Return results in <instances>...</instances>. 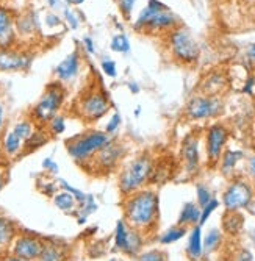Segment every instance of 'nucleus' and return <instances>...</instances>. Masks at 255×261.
<instances>
[{"mask_svg": "<svg viewBox=\"0 0 255 261\" xmlns=\"http://www.w3.org/2000/svg\"><path fill=\"white\" fill-rule=\"evenodd\" d=\"M5 185H7V174H5V171L0 169V191H2Z\"/></svg>", "mask_w": 255, "mask_h": 261, "instance_id": "nucleus-51", "label": "nucleus"}, {"mask_svg": "<svg viewBox=\"0 0 255 261\" xmlns=\"http://www.w3.org/2000/svg\"><path fill=\"white\" fill-rule=\"evenodd\" d=\"M114 2L118 4V8H119L121 14L125 19H130L132 17V13H133V8H135L138 0H114Z\"/></svg>", "mask_w": 255, "mask_h": 261, "instance_id": "nucleus-41", "label": "nucleus"}, {"mask_svg": "<svg viewBox=\"0 0 255 261\" xmlns=\"http://www.w3.org/2000/svg\"><path fill=\"white\" fill-rule=\"evenodd\" d=\"M124 156L125 142L118 138H111L110 142H107L83 169L86 171L88 168H91L94 175H108L119 168Z\"/></svg>", "mask_w": 255, "mask_h": 261, "instance_id": "nucleus-8", "label": "nucleus"}, {"mask_svg": "<svg viewBox=\"0 0 255 261\" xmlns=\"http://www.w3.org/2000/svg\"><path fill=\"white\" fill-rule=\"evenodd\" d=\"M224 111V102L219 97L215 96H194L190 99V102L185 107V116L190 121H208L216 119Z\"/></svg>", "mask_w": 255, "mask_h": 261, "instance_id": "nucleus-9", "label": "nucleus"}, {"mask_svg": "<svg viewBox=\"0 0 255 261\" xmlns=\"http://www.w3.org/2000/svg\"><path fill=\"white\" fill-rule=\"evenodd\" d=\"M66 97H67V88L63 83L57 80L47 83L39 99L36 100V103L30 108L29 117L36 125L44 127L54 116L63 111Z\"/></svg>", "mask_w": 255, "mask_h": 261, "instance_id": "nucleus-6", "label": "nucleus"}, {"mask_svg": "<svg viewBox=\"0 0 255 261\" xmlns=\"http://www.w3.org/2000/svg\"><path fill=\"white\" fill-rule=\"evenodd\" d=\"M38 128V125L30 119L29 116H26V117H20V119H17L14 124H13V127H11V130L24 141V144H26V141L35 133V130Z\"/></svg>", "mask_w": 255, "mask_h": 261, "instance_id": "nucleus-29", "label": "nucleus"}, {"mask_svg": "<svg viewBox=\"0 0 255 261\" xmlns=\"http://www.w3.org/2000/svg\"><path fill=\"white\" fill-rule=\"evenodd\" d=\"M155 161L149 152H143L125 163L118 174V186L121 194L130 196L143 189L152 178Z\"/></svg>", "mask_w": 255, "mask_h": 261, "instance_id": "nucleus-3", "label": "nucleus"}, {"mask_svg": "<svg viewBox=\"0 0 255 261\" xmlns=\"http://www.w3.org/2000/svg\"><path fill=\"white\" fill-rule=\"evenodd\" d=\"M44 128L47 130V133L50 135V138H58L61 136L66 128H67V117L63 113H58L57 116H54L52 119L44 125Z\"/></svg>", "mask_w": 255, "mask_h": 261, "instance_id": "nucleus-30", "label": "nucleus"}, {"mask_svg": "<svg viewBox=\"0 0 255 261\" xmlns=\"http://www.w3.org/2000/svg\"><path fill=\"white\" fill-rule=\"evenodd\" d=\"M144 246V234L133 228L125 219H121L116 224L114 228V249L127 255V256H138Z\"/></svg>", "mask_w": 255, "mask_h": 261, "instance_id": "nucleus-10", "label": "nucleus"}, {"mask_svg": "<svg viewBox=\"0 0 255 261\" xmlns=\"http://www.w3.org/2000/svg\"><path fill=\"white\" fill-rule=\"evenodd\" d=\"M50 135L47 133V130H45L44 127H39L35 130V133L26 141V144H24V155L26 153H32V152H36L38 149L44 147L47 142L50 141Z\"/></svg>", "mask_w": 255, "mask_h": 261, "instance_id": "nucleus-25", "label": "nucleus"}, {"mask_svg": "<svg viewBox=\"0 0 255 261\" xmlns=\"http://www.w3.org/2000/svg\"><path fill=\"white\" fill-rule=\"evenodd\" d=\"M111 108L113 105L107 91L97 86H91L80 92V96L74 102L72 111L82 122L92 125L108 116Z\"/></svg>", "mask_w": 255, "mask_h": 261, "instance_id": "nucleus-5", "label": "nucleus"}, {"mask_svg": "<svg viewBox=\"0 0 255 261\" xmlns=\"http://www.w3.org/2000/svg\"><path fill=\"white\" fill-rule=\"evenodd\" d=\"M122 127V114L118 113V111H113L110 116H108V119H107V124L104 127V132L111 136V138H116V135L119 133Z\"/></svg>", "mask_w": 255, "mask_h": 261, "instance_id": "nucleus-33", "label": "nucleus"}, {"mask_svg": "<svg viewBox=\"0 0 255 261\" xmlns=\"http://www.w3.org/2000/svg\"><path fill=\"white\" fill-rule=\"evenodd\" d=\"M19 42L16 33V13L7 5H0V49L16 47Z\"/></svg>", "mask_w": 255, "mask_h": 261, "instance_id": "nucleus-17", "label": "nucleus"}, {"mask_svg": "<svg viewBox=\"0 0 255 261\" xmlns=\"http://www.w3.org/2000/svg\"><path fill=\"white\" fill-rule=\"evenodd\" d=\"M52 199H54L55 206H57L60 211H63V213H75L77 205H79V202L75 200V197H74L71 193L64 191V189L58 191Z\"/></svg>", "mask_w": 255, "mask_h": 261, "instance_id": "nucleus-28", "label": "nucleus"}, {"mask_svg": "<svg viewBox=\"0 0 255 261\" xmlns=\"http://www.w3.org/2000/svg\"><path fill=\"white\" fill-rule=\"evenodd\" d=\"M17 236V225L10 218L0 216V249L11 247Z\"/></svg>", "mask_w": 255, "mask_h": 261, "instance_id": "nucleus-23", "label": "nucleus"}, {"mask_svg": "<svg viewBox=\"0 0 255 261\" xmlns=\"http://www.w3.org/2000/svg\"><path fill=\"white\" fill-rule=\"evenodd\" d=\"M41 166H42V169L47 174H50V175H58V172H60V166L52 156H45L42 160Z\"/></svg>", "mask_w": 255, "mask_h": 261, "instance_id": "nucleus-43", "label": "nucleus"}, {"mask_svg": "<svg viewBox=\"0 0 255 261\" xmlns=\"http://www.w3.org/2000/svg\"><path fill=\"white\" fill-rule=\"evenodd\" d=\"M244 225V218L240 211H227L225 210V215L222 219V228L227 234L230 236H235L243 230Z\"/></svg>", "mask_w": 255, "mask_h": 261, "instance_id": "nucleus-24", "label": "nucleus"}, {"mask_svg": "<svg viewBox=\"0 0 255 261\" xmlns=\"http://www.w3.org/2000/svg\"><path fill=\"white\" fill-rule=\"evenodd\" d=\"M237 261H253V256L250 253V250L247 249H241L238 256H237Z\"/></svg>", "mask_w": 255, "mask_h": 261, "instance_id": "nucleus-48", "label": "nucleus"}, {"mask_svg": "<svg viewBox=\"0 0 255 261\" xmlns=\"http://www.w3.org/2000/svg\"><path fill=\"white\" fill-rule=\"evenodd\" d=\"M100 69H102V72H104L108 79H116V77H118V66H116V63H114L113 60H110V58L102 60Z\"/></svg>", "mask_w": 255, "mask_h": 261, "instance_id": "nucleus-40", "label": "nucleus"}, {"mask_svg": "<svg viewBox=\"0 0 255 261\" xmlns=\"http://www.w3.org/2000/svg\"><path fill=\"white\" fill-rule=\"evenodd\" d=\"M166 44L171 57L185 66L197 63L200 57V47L194 36L183 27H177L166 35Z\"/></svg>", "mask_w": 255, "mask_h": 261, "instance_id": "nucleus-7", "label": "nucleus"}, {"mask_svg": "<svg viewBox=\"0 0 255 261\" xmlns=\"http://www.w3.org/2000/svg\"><path fill=\"white\" fill-rule=\"evenodd\" d=\"M185 234H187V227L175 225V227H171L169 230H166L160 236V243L161 244H174V243L180 241Z\"/></svg>", "mask_w": 255, "mask_h": 261, "instance_id": "nucleus-32", "label": "nucleus"}, {"mask_svg": "<svg viewBox=\"0 0 255 261\" xmlns=\"http://www.w3.org/2000/svg\"><path fill=\"white\" fill-rule=\"evenodd\" d=\"M7 105L5 102L0 99V135H2L7 128Z\"/></svg>", "mask_w": 255, "mask_h": 261, "instance_id": "nucleus-45", "label": "nucleus"}, {"mask_svg": "<svg viewBox=\"0 0 255 261\" xmlns=\"http://www.w3.org/2000/svg\"><path fill=\"white\" fill-rule=\"evenodd\" d=\"M57 183L61 186V189H64V191H67V193H71V194L75 197V200H77L79 203H82V202L86 199V196H88V194H85L83 191H80L79 188H74V186H71V185H69L66 180H61V178H60Z\"/></svg>", "mask_w": 255, "mask_h": 261, "instance_id": "nucleus-38", "label": "nucleus"}, {"mask_svg": "<svg viewBox=\"0 0 255 261\" xmlns=\"http://www.w3.org/2000/svg\"><path fill=\"white\" fill-rule=\"evenodd\" d=\"M44 241L36 234L32 233H20L17 234L11 244V255L22 258L26 261H36L42 250Z\"/></svg>", "mask_w": 255, "mask_h": 261, "instance_id": "nucleus-15", "label": "nucleus"}, {"mask_svg": "<svg viewBox=\"0 0 255 261\" xmlns=\"http://www.w3.org/2000/svg\"><path fill=\"white\" fill-rule=\"evenodd\" d=\"M199 219H200V206L190 202V203L183 205L177 225H182V227L193 225L194 227V225H199Z\"/></svg>", "mask_w": 255, "mask_h": 261, "instance_id": "nucleus-27", "label": "nucleus"}, {"mask_svg": "<svg viewBox=\"0 0 255 261\" xmlns=\"http://www.w3.org/2000/svg\"><path fill=\"white\" fill-rule=\"evenodd\" d=\"M66 259H67V253L64 246L52 241H44L42 250L36 258V261H66Z\"/></svg>", "mask_w": 255, "mask_h": 261, "instance_id": "nucleus-22", "label": "nucleus"}, {"mask_svg": "<svg viewBox=\"0 0 255 261\" xmlns=\"http://www.w3.org/2000/svg\"><path fill=\"white\" fill-rule=\"evenodd\" d=\"M107 261H124V259H119V258H108Z\"/></svg>", "mask_w": 255, "mask_h": 261, "instance_id": "nucleus-57", "label": "nucleus"}, {"mask_svg": "<svg viewBox=\"0 0 255 261\" xmlns=\"http://www.w3.org/2000/svg\"><path fill=\"white\" fill-rule=\"evenodd\" d=\"M67 7H80L85 4V0H64Z\"/></svg>", "mask_w": 255, "mask_h": 261, "instance_id": "nucleus-50", "label": "nucleus"}, {"mask_svg": "<svg viewBox=\"0 0 255 261\" xmlns=\"http://www.w3.org/2000/svg\"><path fill=\"white\" fill-rule=\"evenodd\" d=\"M45 4H47V7L50 10H54V11H57V10L58 11H63V8L67 7L64 0H45Z\"/></svg>", "mask_w": 255, "mask_h": 261, "instance_id": "nucleus-46", "label": "nucleus"}, {"mask_svg": "<svg viewBox=\"0 0 255 261\" xmlns=\"http://www.w3.org/2000/svg\"><path fill=\"white\" fill-rule=\"evenodd\" d=\"M230 132L222 122H213L208 125L203 133V146H205V156L207 163L210 166L218 164L221 155L227 149Z\"/></svg>", "mask_w": 255, "mask_h": 261, "instance_id": "nucleus-11", "label": "nucleus"}, {"mask_svg": "<svg viewBox=\"0 0 255 261\" xmlns=\"http://www.w3.org/2000/svg\"><path fill=\"white\" fill-rule=\"evenodd\" d=\"M82 47H83V50L88 54V55H96L97 49H96V42L94 39H92L89 35H85L82 38Z\"/></svg>", "mask_w": 255, "mask_h": 261, "instance_id": "nucleus-44", "label": "nucleus"}, {"mask_svg": "<svg viewBox=\"0 0 255 261\" xmlns=\"http://www.w3.org/2000/svg\"><path fill=\"white\" fill-rule=\"evenodd\" d=\"M221 243H222V233L218 228L210 230L205 234V238L202 240L203 252H213V250H216L221 246Z\"/></svg>", "mask_w": 255, "mask_h": 261, "instance_id": "nucleus-34", "label": "nucleus"}, {"mask_svg": "<svg viewBox=\"0 0 255 261\" xmlns=\"http://www.w3.org/2000/svg\"><path fill=\"white\" fill-rule=\"evenodd\" d=\"M253 196H255V189L249 181L243 178H235L230 181V185L224 191L222 202L227 211H240L250 205Z\"/></svg>", "mask_w": 255, "mask_h": 261, "instance_id": "nucleus-12", "label": "nucleus"}, {"mask_svg": "<svg viewBox=\"0 0 255 261\" xmlns=\"http://www.w3.org/2000/svg\"><path fill=\"white\" fill-rule=\"evenodd\" d=\"M83 60L79 50H74L69 55H66L54 69V77L57 82L63 83L64 86L71 85L77 80V77L82 72Z\"/></svg>", "mask_w": 255, "mask_h": 261, "instance_id": "nucleus-16", "label": "nucleus"}, {"mask_svg": "<svg viewBox=\"0 0 255 261\" xmlns=\"http://www.w3.org/2000/svg\"><path fill=\"white\" fill-rule=\"evenodd\" d=\"M187 253L193 261H199L202 253H203V244H202V231L200 225H194L190 238H188V246H187Z\"/></svg>", "mask_w": 255, "mask_h": 261, "instance_id": "nucleus-26", "label": "nucleus"}, {"mask_svg": "<svg viewBox=\"0 0 255 261\" xmlns=\"http://www.w3.org/2000/svg\"><path fill=\"white\" fill-rule=\"evenodd\" d=\"M253 135H255V119H253Z\"/></svg>", "mask_w": 255, "mask_h": 261, "instance_id": "nucleus-58", "label": "nucleus"}, {"mask_svg": "<svg viewBox=\"0 0 255 261\" xmlns=\"http://www.w3.org/2000/svg\"><path fill=\"white\" fill-rule=\"evenodd\" d=\"M110 139L111 136H108L104 130L89 127L71 138H67L64 142V147L71 160L82 166V168H85L107 142H110Z\"/></svg>", "mask_w": 255, "mask_h": 261, "instance_id": "nucleus-4", "label": "nucleus"}, {"mask_svg": "<svg viewBox=\"0 0 255 261\" xmlns=\"http://www.w3.org/2000/svg\"><path fill=\"white\" fill-rule=\"evenodd\" d=\"M4 261H26V259H22V258H17V256H14V255H11V256H7Z\"/></svg>", "mask_w": 255, "mask_h": 261, "instance_id": "nucleus-54", "label": "nucleus"}, {"mask_svg": "<svg viewBox=\"0 0 255 261\" xmlns=\"http://www.w3.org/2000/svg\"><path fill=\"white\" fill-rule=\"evenodd\" d=\"M244 4H253L255 5V0H243Z\"/></svg>", "mask_w": 255, "mask_h": 261, "instance_id": "nucleus-56", "label": "nucleus"}, {"mask_svg": "<svg viewBox=\"0 0 255 261\" xmlns=\"http://www.w3.org/2000/svg\"><path fill=\"white\" fill-rule=\"evenodd\" d=\"M0 141H2V149L8 160H14L24 155V141L11 128H5V132L0 135Z\"/></svg>", "mask_w": 255, "mask_h": 261, "instance_id": "nucleus-19", "label": "nucleus"}, {"mask_svg": "<svg viewBox=\"0 0 255 261\" xmlns=\"http://www.w3.org/2000/svg\"><path fill=\"white\" fill-rule=\"evenodd\" d=\"M180 160L183 169L188 174H196L200 166V135L190 133L183 138L180 144Z\"/></svg>", "mask_w": 255, "mask_h": 261, "instance_id": "nucleus-14", "label": "nucleus"}, {"mask_svg": "<svg viewBox=\"0 0 255 261\" xmlns=\"http://www.w3.org/2000/svg\"><path fill=\"white\" fill-rule=\"evenodd\" d=\"M35 60V52L24 47L0 49V72H27Z\"/></svg>", "mask_w": 255, "mask_h": 261, "instance_id": "nucleus-13", "label": "nucleus"}, {"mask_svg": "<svg viewBox=\"0 0 255 261\" xmlns=\"http://www.w3.org/2000/svg\"><path fill=\"white\" fill-rule=\"evenodd\" d=\"M244 156V152L243 150H238V149H225L224 153L221 155L219 161H218V166H219V171L224 174V175H232L235 172L238 163L243 160Z\"/></svg>", "mask_w": 255, "mask_h": 261, "instance_id": "nucleus-21", "label": "nucleus"}, {"mask_svg": "<svg viewBox=\"0 0 255 261\" xmlns=\"http://www.w3.org/2000/svg\"><path fill=\"white\" fill-rule=\"evenodd\" d=\"M127 88L130 89V92L132 94H138V92H140V86H138V83L136 82H130V83H127Z\"/></svg>", "mask_w": 255, "mask_h": 261, "instance_id": "nucleus-49", "label": "nucleus"}, {"mask_svg": "<svg viewBox=\"0 0 255 261\" xmlns=\"http://www.w3.org/2000/svg\"><path fill=\"white\" fill-rule=\"evenodd\" d=\"M124 219L133 228L140 230L143 234L155 230L160 218V199L154 189L143 188L130 196L124 197L122 202Z\"/></svg>", "mask_w": 255, "mask_h": 261, "instance_id": "nucleus-1", "label": "nucleus"}, {"mask_svg": "<svg viewBox=\"0 0 255 261\" xmlns=\"http://www.w3.org/2000/svg\"><path fill=\"white\" fill-rule=\"evenodd\" d=\"M247 55H249V58H250V60H255V44H252V45L249 47Z\"/></svg>", "mask_w": 255, "mask_h": 261, "instance_id": "nucleus-53", "label": "nucleus"}, {"mask_svg": "<svg viewBox=\"0 0 255 261\" xmlns=\"http://www.w3.org/2000/svg\"><path fill=\"white\" fill-rule=\"evenodd\" d=\"M63 17H60L55 11H50V13H47L45 14V17H44V23H45V27L47 29H58V27H61L63 25Z\"/></svg>", "mask_w": 255, "mask_h": 261, "instance_id": "nucleus-42", "label": "nucleus"}, {"mask_svg": "<svg viewBox=\"0 0 255 261\" xmlns=\"http://www.w3.org/2000/svg\"><path fill=\"white\" fill-rule=\"evenodd\" d=\"M16 33L17 39L27 41L39 33V19L38 14L27 10L20 14H16Z\"/></svg>", "mask_w": 255, "mask_h": 261, "instance_id": "nucleus-18", "label": "nucleus"}, {"mask_svg": "<svg viewBox=\"0 0 255 261\" xmlns=\"http://www.w3.org/2000/svg\"><path fill=\"white\" fill-rule=\"evenodd\" d=\"M247 174H249V177L255 181V153L249 158V161H247Z\"/></svg>", "mask_w": 255, "mask_h": 261, "instance_id": "nucleus-47", "label": "nucleus"}, {"mask_svg": "<svg viewBox=\"0 0 255 261\" xmlns=\"http://www.w3.org/2000/svg\"><path fill=\"white\" fill-rule=\"evenodd\" d=\"M227 86V79L224 74L221 72H212L208 74L203 80H202V85H200V89L205 96H215V97H219L221 92H224Z\"/></svg>", "mask_w": 255, "mask_h": 261, "instance_id": "nucleus-20", "label": "nucleus"}, {"mask_svg": "<svg viewBox=\"0 0 255 261\" xmlns=\"http://www.w3.org/2000/svg\"><path fill=\"white\" fill-rule=\"evenodd\" d=\"M136 261H168V255L163 250L150 249V250L141 252L136 256Z\"/></svg>", "mask_w": 255, "mask_h": 261, "instance_id": "nucleus-36", "label": "nucleus"}, {"mask_svg": "<svg viewBox=\"0 0 255 261\" xmlns=\"http://www.w3.org/2000/svg\"><path fill=\"white\" fill-rule=\"evenodd\" d=\"M8 163V158L5 156V153H4V149H2V141H0V166H4V164H7Z\"/></svg>", "mask_w": 255, "mask_h": 261, "instance_id": "nucleus-52", "label": "nucleus"}, {"mask_svg": "<svg viewBox=\"0 0 255 261\" xmlns=\"http://www.w3.org/2000/svg\"><path fill=\"white\" fill-rule=\"evenodd\" d=\"M196 191H197V205H199L200 208L205 206L208 202H210V200L213 199L212 191H210V189H208L205 185H197Z\"/></svg>", "mask_w": 255, "mask_h": 261, "instance_id": "nucleus-39", "label": "nucleus"}, {"mask_svg": "<svg viewBox=\"0 0 255 261\" xmlns=\"http://www.w3.org/2000/svg\"><path fill=\"white\" fill-rule=\"evenodd\" d=\"M63 20L71 30H77L82 25V16L71 7L63 8Z\"/></svg>", "mask_w": 255, "mask_h": 261, "instance_id": "nucleus-35", "label": "nucleus"}, {"mask_svg": "<svg viewBox=\"0 0 255 261\" xmlns=\"http://www.w3.org/2000/svg\"><path fill=\"white\" fill-rule=\"evenodd\" d=\"M177 27H180L178 17L160 0H149L133 22L136 32L147 35H168Z\"/></svg>", "mask_w": 255, "mask_h": 261, "instance_id": "nucleus-2", "label": "nucleus"}, {"mask_svg": "<svg viewBox=\"0 0 255 261\" xmlns=\"http://www.w3.org/2000/svg\"><path fill=\"white\" fill-rule=\"evenodd\" d=\"M110 49L116 54H129L130 49H132V45H130V39L127 38V35L124 33H118V35H114L111 38V42H110Z\"/></svg>", "mask_w": 255, "mask_h": 261, "instance_id": "nucleus-31", "label": "nucleus"}, {"mask_svg": "<svg viewBox=\"0 0 255 261\" xmlns=\"http://www.w3.org/2000/svg\"><path fill=\"white\" fill-rule=\"evenodd\" d=\"M218 206H219V202H218L216 199H212L205 206L200 208V219H199V225H200V227L208 221V218L212 216V213H213Z\"/></svg>", "mask_w": 255, "mask_h": 261, "instance_id": "nucleus-37", "label": "nucleus"}, {"mask_svg": "<svg viewBox=\"0 0 255 261\" xmlns=\"http://www.w3.org/2000/svg\"><path fill=\"white\" fill-rule=\"evenodd\" d=\"M252 243H253V247H255V230L252 231Z\"/></svg>", "mask_w": 255, "mask_h": 261, "instance_id": "nucleus-55", "label": "nucleus"}]
</instances>
